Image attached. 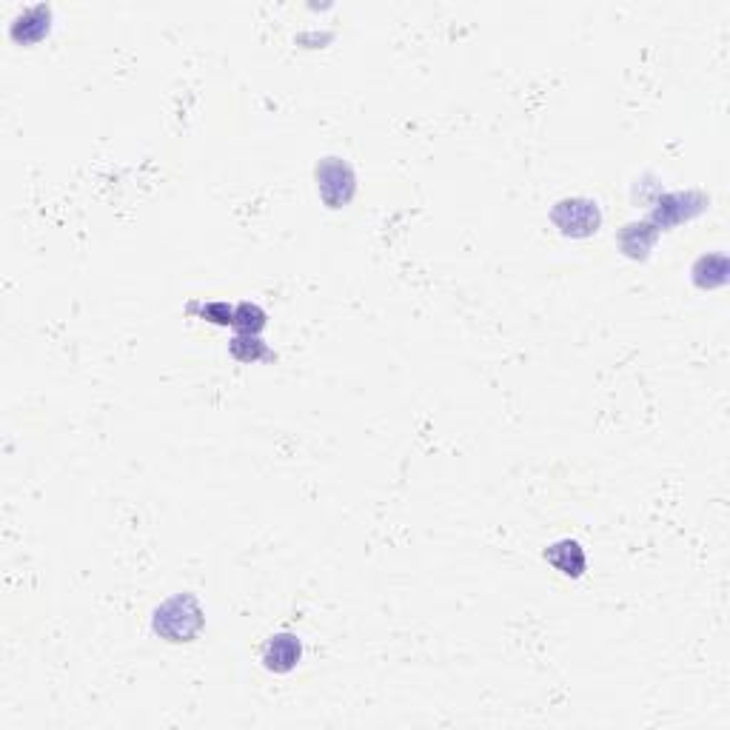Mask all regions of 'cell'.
<instances>
[{
	"instance_id": "cell-1",
	"label": "cell",
	"mask_w": 730,
	"mask_h": 730,
	"mask_svg": "<svg viewBox=\"0 0 730 730\" xmlns=\"http://www.w3.org/2000/svg\"><path fill=\"white\" fill-rule=\"evenodd\" d=\"M206 616L192 594L169 596L152 616V631L166 642H192L203 631Z\"/></svg>"
},
{
	"instance_id": "cell-2",
	"label": "cell",
	"mask_w": 730,
	"mask_h": 730,
	"mask_svg": "<svg viewBox=\"0 0 730 730\" xmlns=\"http://www.w3.org/2000/svg\"><path fill=\"white\" fill-rule=\"evenodd\" d=\"M317 192L328 209H343L354 200L357 174L343 157H323L317 163Z\"/></svg>"
},
{
	"instance_id": "cell-3",
	"label": "cell",
	"mask_w": 730,
	"mask_h": 730,
	"mask_svg": "<svg viewBox=\"0 0 730 730\" xmlns=\"http://www.w3.org/2000/svg\"><path fill=\"white\" fill-rule=\"evenodd\" d=\"M551 223L565 237H591L602 226V212L588 197H565L551 209Z\"/></svg>"
},
{
	"instance_id": "cell-4",
	"label": "cell",
	"mask_w": 730,
	"mask_h": 730,
	"mask_svg": "<svg viewBox=\"0 0 730 730\" xmlns=\"http://www.w3.org/2000/svg\"><path fill=\"white\" fill-rule=\"evenodd\" d=\"M708 206V197L702 192H671L662 194L654 203V212H651V223L656 229H671L676 223H685L696 214L705 212Z\"/></svg>"
},
{
	"instance_id": "cell-5",
	"label": "cell",
	"mask_w": 730,
	"mask_h": 730,
	"mask_svg": "<svg viewBox=\"0 0 730 730\" xmlns=\"http://www.w3.org/2000/svg\"><path fill=\"white\" fill-rule=\"evenodd\" d=\"M49 29H52V6L38 3V6L23 9L18 18L12 20L9 35L20 46H32V43H40V40L46 38Z\"/></svg>"
},
{
	"instance_id": "cell-6",
	"label": "cell",
	"mask_w": 730,
	"mask_h": 730,
	"mask_svg": "<svg viewBox=\"0 0 730 730\" xmlns=\"http://www.w3.org/2000/svg\"><path fill=\"white\" fill-rule=\"evenodd\" d=\"M303 656V642L294 634H274L263 648V665L271 673H289Z\"/></svg>"
},
{
	"instance_id": "cell-7",
	"label": "cell",
	"mask_w": 730,
	"mask_h": 730,
	"mask_svg": "<svg viewBox=\"0 0 730 730\" xmlns=\"http://www.w3.org/2000/svg\"><path fill=\"white\" fill-rule=\"evenodd\" d=\"M545 559L557 568L562 577L571 579L582 577L585 574V565H588L585 551H582V545H579L577 539H559L554 545H548L545 548Z\"/></svg>"
},
{
	"instance_id": "cell-8",
	"label": "cell",
	"mask_w": 730,
	"mask_h": 730,
	"mask_svg": "<svg viewBox=\"0 0 730 730\" xmlns=\"http://www.w3.org/2000/svg\"><path fill=\"white\" fill-rule=\"evenodd\" d=\"M656 240H659V229H656L651 220H645V223H628L625 229L619 231V249H622L625 257H631V260H645L656 246Z\"/></svg>"
},
{
	"instance_id": "cell-9",
	"label": "cell",
	"mask_w": 730,
	"mask_h": 730,
	"mask_svg": "<svg viewBox=\"0 0 730 730\" xmlns=\"http://www.w3.org/2000/svg\"><path fill=\"white\" fill-rule=\"evenodd\" d=\"M693 283L699 289H719L728 283V257L725 254H705L693 266Z\"/></svg>"
},
{
	"instance_id": "cell-10",
	"label": "cell",
	"mask_w": 730,
	"mask_h": 730,
	"mask_svg": "<svg viewBox=\"0 0 730 730\" xmlns=\"http://www.w3.org/2000/svg\"><path fill=\"white\" fill-rule=\"evenodd\" d=\"M229 351L234 360L240 363H257V360H274L266 343L257 337V334H237L234 340L229 343Z\"/></svg>"
},
{
	"instance_id": "cell-11",
	"label": "cell",
	"mask_w": 730,
	"mask_h": 730,
	"mask_svg": "<svg viewBox=\"0 0 730 730\" xmlns=\"http://www.w3.org/2000/svg\"><path fill=\"white\" fill-rule=\"evenodd\" d=\"M240 334H260L266 328V311L257 306V303H240L234 306V323Z\"/></svg>"
},
{
	"instance_id": "cell-12",
	"label": "cell",
	"mask_w": 730,
	"mask_h": 730,
	"mask_svg": "<svg viewBox=\"0 0 730 730\" xmlns=\"http://www.w3.org/2000/svg\"><path fill=\"white\" fill-rule=\"evenodd\" d=\"M200 317L212 320L217 326H231L234 323V308L229 303H206L200 308Z\"/></svg>"
}]
</instances>
